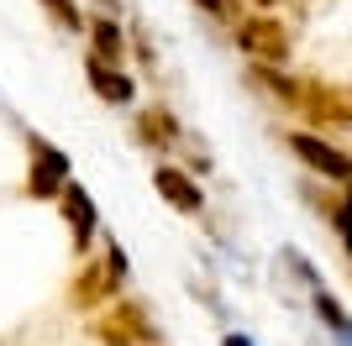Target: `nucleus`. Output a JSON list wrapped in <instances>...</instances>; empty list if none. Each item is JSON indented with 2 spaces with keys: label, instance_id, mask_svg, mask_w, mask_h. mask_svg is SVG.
Listing matches in <instances>:
<instances>
[{
  "label": "nucleus",
  "instance_id": "obj_1",
  "mask_svg": "<svg viewBox=\"0 0 352 346\" xmlns=\"http://www.w3.org/2000/svg\"><path fill=\"white\" fill-rule=\"evenodd\" d=\"M126 273H132L126 246H121L116 236H105L95 257H79L69 288H63V304H69L74 315H95V310H105V304H111L121 288H126Z\"/></svg>",
  "mask_w": 352,
  "mask_h": 346
},
{
  "label": "nucleus",
  "instance_id": "obj_2",
  "mask_svg": "<svg viewBox=\"0 0 352 346\" xmlns=\"http://www.w3.org/2000/svg\"><path fill=\"white\" fill-rule=\"evenodd\" d=\"M89 341L95 346H163V331L147 299L137 294H116V299L89 315Z\"/></svg>",
  "mask_w": 352,
  "mask_h": 346
},
{
  "label": "nucleus",
  "instance_id": "obj_3",
  "mask_svg": "<svg viewBox=\"0 0 352 346\" xmlns=\"http://www.w3.org/2000/svg\"><path fill=\"white\" fill-rule=\"evenodd\" d=\"M236 47L252 58V63H263V69H284L294 53V32L284 27L279 16L268 11H252V16H236Z\"/></svg>",
  "mask_w": 352,
  "mask_h": 346
},
{
  "label": "nucleus",
  "instance_id": "obj_4",
  "mask_svg": "<svg viewBox=\"0 0 352 346\" xmlns=\"http://www.w3.org/2000/svg\"><path fill=\"white\" fill-rule=\"evenodd\" d=\"M74 178V163L63 147H53L47 137H37V131H27V200H58L63 184Z\"/></svg>",
  "mask_w": 352,
  "mask_h": 346
},
{
  "label": "nucleus",
  "instance_id": "obj_5",
  "mask_svg": "<svg viewBox=\"0 0 352 346\" xmlns=\"http://www.w3.org/2000/svg\"><path fill=\"white\" fill-rule=\"evenodd\" d=\"M284 142H289V152L305 163L316 178H326V184H337V189H352V158L342 147H331L326 137H316V131H289Z\"/></svg>",
  "mask_w": 352,
  "mask_h": 346
},
{
  "label": "nucleus",
  "instance_id": "obj_6",
  "mask_svg": "<svg viewBox=\"0 0 352 346\" xmlns=\"http://www.w3.org/2000/svg\"><path fill=\"white\" fill-rule=\"evenodd\" d=\"M58 220L69 226V246H74V257H89V246H95V236H100V210H95V194H89L85 184H63L58 200Z\"/></svg>",
  "mask_w": 352,
  "mask_h": 346
},
{
  "label": "nucleus",
  "instance_id": "obj_7",
  "mask_svg": "<svg viewBox=\"0 0 352 346\" xmlns=\"http://www.w3.org/2000/svg\"><path fill=\"white\" fill-rule=\"evenodd\" d=\"M310 126H352V84H321V79H300V105Z\"/></svg>",
  "mask_w": 352,
  "mask_h": 346
},
{
  "label": "nucleus",
  "instance_id": "obj_8",
  "mask_svg": "<svg viewBox=\"0 0 352 346\" xmlns=\"http://www.w3.org/2000/svg\"><path fill=\"white\" fill-rule=\"evenodd\" d=\"M153 189L163 194V205H174L179 216H200V210H206L200 178H195L190 168H179V163H158V168H153Z\"/></svg>",
  "mask_w": 352,
  "mask_h": 346
},
{
  "label": "nucleus",
  "instance_id": "obj_9",
  "mask_svg": "<svg viewBox=\"0 0 352 346\" xmlns=\"http://www.w3.org/2000/svg\"><path fill=\"white\" fill-rule=\"evenodd\" d=\"M85 43H89V58H100L111 69H126V53H132V32L121 27V16H89L85 27Z\"/></svg>",
  "mask_w": 352,
  "mask_h": 346
},
{
  "label": "nucleus",
  "instance_id": "obj_10",
  "mask_svg": "<svg viewBox=\"0 0 352 346\" xmlns=\"http://www.w3.org/2000/svg\"><path fill=\"white\" fill-rule=\"evenodd\" d=\"M137 147L147 152H168V147H184V126L168 105H142L137 111Z\"/></svg>",
  "mask_w": 352,
  "mask_h": 346
},
{
  "label": "nucleus",
  "instance_id": "obj_11",
  "mask_svg": "<svg viewBox=\"0 0 352 346\" xmlns=\"http://www.w3.org/2000/svg\"><path fill=\"white\" fill-rule=\"evenodd\" d=\"M85 79L89 89H95V100L100 105H132L137 100V79L126 69H111V63H100V58L85 53Z\"/></svg>",
  "mask_w": 352,
  "mask_h": 346
},
{
  "label": "nucleus",
  "instance_id": "obj_12",
  "mask_svg": "<svg viewBox=\"0 0 352 346\" xmlns=\"http://www.w3.org/2000/svg\"><path fill=\"white\" fill-rule=\"evenodd\" d=\"M252 84L263 89L268 100H279V105H300V79L294 73H284V69H263V63H252Z\"/></svg>",
  "mask_w": 352,
  "mask_h": 346
},
{
  "label": "nucleus",
  "instance_id": "obj_13",
  "mask_svg": "<svg viewBox=\"0 0 352 346\" xmlns=\"http://www.w3.org/2000/svg\"><path fill=\"white\" fill-rule=\"evenodd\" d=\"M310 304H316V320H321L326 331H337V341L352 346V315L337 304V294H326V288L316 284V288H310Z\"/></svg>",
  "mask_w": 352,
  "mask_h": 346
},
{
  "label": "nucleus",
  "instance_id": "obj_14",
  "mask_svg": "<svg viewBox=\"0 0 352 346\" xmlns=\"http://www.w3.org/2000/svg\"><path fill=\"white\" fill-rule=\"evenodd\" d=\"M53 21H58L63 32H74V37H85V27H89V16H85V5L79 0H37Z\"/></svg>",
  "mask_w": 352,
  "mask_h": 346
},
{
  "label": "nucleus",
  "instance_id": "obj_15",
  "mask_svg": "<svg viewBox=\"0 0 352 346\" xmlns=\"http://www.w3.org/2000/svg\"><path fill=\"white\" fill-rule=\"evenodd\" d=\"M195 5H200L210 21H236V16H242V0H195Z\"/></svg>",
  "mask_w": 352,
  "mask_h": 346
},
{
  "label": "nucleus",
  "instance_id": "obj_16",
  "mask_svg": "<svg viewBox=\"0 0 352 346\" xmlns=\"http://www.w3.org/2000/svg\"><path fill=\"white\" fill-rule=\"evenodd\" d=\"M221 346H252V341H248L242 331H226V336H221Z\"/></svg>",
  "mask_w": 352,
  "mask_h": 346
},
{
  "label": "nucleus",
  "instance_id": "obj_17",
  "mask_svg": "<svg viewBox=\"0 0 352 346\" xmlns=\"http://www.w3.org/2000/svg\"><path fill=\"white\" fill-rule=\"evenodd\" d=\"M89 5H100L105 16H121V0H89Z\"/></svg>",
  "mask_w": 352,
  "mask_h": 346
},
{
  "label": "nucleus",
  "instance_id": "obj_18",
  "mask_svg": "<svg viewBox=\"0 0 352 346\" xmlns=\"http://www.w3.org/2000/svg\"><path fill=\"white\" fill-rule=\"evenodd\" d=\"M252 5H279V0H252Z\"/></svg>",
  "mask_w": 352,
  "mask_h": 346
}]
</instances>
